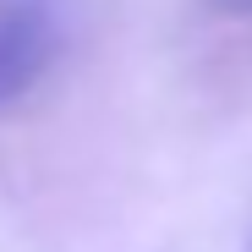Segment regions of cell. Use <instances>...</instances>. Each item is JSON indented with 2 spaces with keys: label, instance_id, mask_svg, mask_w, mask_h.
I'll return each instance as SVG.
<instances>
[{
  "label": "cell",
  "instance_id": "obj_1",
  "mask_svg": "<svg viewBox=\"0 0 252 252\" xmlns=\"http://www.w3.org/2000/svg\"><path fill=\"white\" fill-rule=\"evenodd\" d=\"M61 55L55 0H0V110L22 104Z\"/></svg>",
  "mask_w": 252,
  "mask_h": 252
},
{
  "label": "cell",
  "instance_id": "obj_2",
  "mask_svg": "<svg viewBox=\"0 0 252 252\" xmlns=\"http://www.w3.org/2000/svg\"><path fill=\"white\" fill-rule=\"evenodd\" d=\"M203 6L220 17H252V0H203Z\"/></svg>",
  "mask_w": 252,
  "mask_h": 252
}]
</instances>
